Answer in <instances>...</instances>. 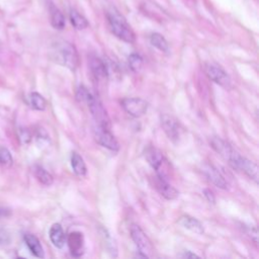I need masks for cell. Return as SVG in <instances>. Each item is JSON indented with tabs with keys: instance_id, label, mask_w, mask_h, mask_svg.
Returning <instances> with one entry per match:
<instances>
[{
	"instance_id": "6da1fadb",
	"label": "cell",
	"mask_w": 259,
	"mask_h": 259,
	"mask_svg": "<svg viewBox=\"0 0 259 259\" xmlns=\"http://www.w3.org/2000/svg\"><path fill=\"white\" fill-rule=\"evenodd\" d=\"M53 59L71 71H75L79 66V55L74 45L67 41L58 42L52 49Z\"/></svg>"
},
{
	"instance_id": "7a4b0ae2",
	"label": "cell",
	"mask_w": 259,
	"mask_h": 259,
	"mask_svg": "<svg viewBox=\"0 0 259 259\" xmlns=\"http://www.w3.org/2000/svg\"><path fill=\"white\" fill-rule=\"evenodd\" d=\"M109 25L112 33L121 41L129 44H133L136 41V35L126 19L115 9L108 13Z\"/></svg>"
},
{
	"instance_id": "3957f363",
	"label": "cell",
	"mask_w": 259,
	"mask_h": 259,
	"mask_svg": "<svg viewBox=\"0 0 259 259\" xmlns=\"http://www.w3.org/2000/svg\"><path fill=\"white\" fill-rule=\"evenodd\" d=\"M145 158L148 161V163L151 165V167L156 170L157 176L168 181V174H169L168 163L163 153L159 149L155 148L154 146L147 147L145 150Z\"/></svg>"
},
{
	"instance_id": "277c9868",
	"label": "cell",
	"mask_w": 259,
	"mask_h": 259,
	"mask_svg": "<svg viewBox=\"0 0 259 259\" xmlns=\"http://www.w3.org/2000/svg\"><path fill=\"white\" fill-rule=\"evenodd\" d=\"M130 233L141 256L144 258L151 257L153 255L154 249L149 237L145 234V232L138 225L134 224L131 226Z\"/></svg>"
},
{
	"instance_id": "5b68a950",
	"label": "cell",
	"mask_w": 259,
	"mask_h": 259,
	"mask_svg": "<svg viewBox=\"0 0 259 259\" xmlns=\"http://www.w3.org/2000/svg\"><path fill=\"white\" fill-rule=\"evenodd\" d=\"M229 164L235 170L243 172V174H245L254 183H258V167L253 161L237 153L234 158L229 162Z\"/></svg>"
},
{
	"instance_id": "8992f818",
	"label": "cell",
	"mask_w": 259,
	"mask_h": 259,
	"mask_svg": "<svg viewBox=\"0 0 259 259\" xmlns=\"http://www.w3.org/2000/svg\"><path fill=\"white\" fill-rule=\"evenodd\" d=\"M161 121V127L168 137V139L175 144H179L182 135H183V129L179 123V121L168 114L161 115L160 118Z\"/></svg>"
},
{
	"instance_id": "52a82bcc",
	"label": "cell",
	"mask_w": 259,
	"mask_h": 259,
	"mask_svg": "<svg viewBox=\"0 0 259 259\" xmlns=\"http://www.w3.org/2000/svg\"><path fill=\"white\" fill-rule=\"evenodd\" d=\"M86 104H88L91 110V113L93 115L96 125L111 129V119L103 103L94 95Z\"/></svg>"
},
{
	"instance_id": "ba28073f",
	"label": "cell",
	"mask_w": 259,
	"mask_h": 259,
	"mask_svg": "<svg viewBox=\"0 0 259 259\" xmlns=\"http://www.w3.org/2000/svg\"><path fill=\"white\" fill-rule=\"evenodd\" d=\"M94 136L96 141L103 147L114 152L119 151L120 144L116 137L112 134L111 129L96 125L94 127Z\"/></svg>"
},
{
	"instance_id": "9c48e42d",
	"label": "cell",
	"mask_w": 259,
	"mask_h": 259,
	"mask_svg": "<svg viewBox=\"0 0 259 259\" xmlns=\"http://www.w3.org/2000/svg\"><path fill=\"white\" fill-rule=\"evenodd\" d=\"M121 105L125 112L134 118H141L148 111V103L140 98L125 99Z\"/></svg>"
},
{
	"instance_id": "30bf717a",
	"label": "cell",
	"mask_w": 259,
	"mask_h": 259,
	"mask_svg": "<svg viewBox=\"0 0 259 259\" xmlns=\"http://www.w3.org/2000/svg\"><path fill=\"white\" fill-rule=\"evenodd\" d=\"M206 73L208 77L213 80L215 83L219 84L222 88L229 90L232 86V80L228 73L217 64H208L206 65Z\"/></svg>"
},
{
	"instance_id": "8fae6325",
	"label": "cell",
	"mask_w": 259,
	"mask_h": 259,
	"mask_svg": "<svg viewBox=\"0 0 259 259\" xmlns=\"http://www.w3.org/2000/svg\"><path fill=\"white\" fill-rule=\"evenodd\" d=\"M211 147L221 156L223 157L228 163L234 158V156L237 154V151L226 141H224L221 138L214 137L211 140Z\"/></svg>"
},
{
	"instance_id": "7c38bea8",
	"label": "cell",
	"mask_w": 259,
	"mask_h": 259,
	"mask_svg": "<svg viewBox=\"0 0 259 259\" xmlns=\"http://www.w3.org/2000/svg\"><path fill=\"white\" fill-rule=\"evenodd\" d=\"M154 188L156 189V191L166 200L168 201H172L176 200L177 198H179L180 193L179 191L172 187L168 181L156 176L154 179Z\"/></svg>"
},
{
	"instance_id": "4fadbf2b",
	"label": "cell",
	"mask_w": 259,
	"mask_h": 259,
	"mask_svg": "<svg viewBox=\"0 0 259 259\" xmlns=\"http://www.w3.org/2000/svg\"><path fill=\"white\" fill-rule=\"evenodd\" d=\"M203 174L208 179L209 182H211L214 186L221 190H226L228 185L225 180V178L222 176L221 172L213 165L205 164L203 166Z\"/></svg>"
},
{
	"instance_id": "5bb4252c",
	"label": "cell",
	"mask_w": 259,
	"mask_h": 259,
	"mask_svg": "<svg viewBox=\"0 0 259 259\" xmlns=\"http://www.w3.org/2000/svg\"><path fill=\"white\" fill-rule=\"evenodd\" d=\"M70 253L74 257H80L84 253V237L80 232H72L66 238Z\"/></svg>"
},
{
	"instance_id": "9a60e30c",
	"label": "cell",
	"mask_w": 259,
	"mask_h": 259,
	"mask_svg": "<svg viewBox=\"0 0 259 259\" xmlns=\"http://www.w3.org/2000/svg\"><path fill=\"white\" fill-rule=\"evenodd\" d=\"M90 68L93 75L97 80L106 79L109 75L107 64L99 57H91L90 59Z\"/></svg>"
},
{
	"instance_id": "2e32d148",
	"label": "cell",
	"mask_w": 259,
	"mask_h": 259,
	"mask_svg": "<svg viewBox=\"0 0 259 259\" xmlns=\"http://www.w3.org/2000/svg\"><path fill=\"white\" fill-rule=\"evenodd\" d=\"M178 224L180 226H182L183 228H185L187 230H190V231H192L194 233H197V234H203L205 232L204 226L202 225V223L199 220H197L196 218H194L192 216H189V215L182 216L179 219Z\"/></svg>"
},
{
	"instance_id": "e0dca14e",
	"label": "cell",
	"mask_w": 259,
	"mask_h": 259,
	"mask_svg": "<svg viewBox=\"0 0 259 259\" xmlns=\"http://www.w3.org/2000/svg\"><path fill=\"white\" fill-rule=\"evenodd\" d=\"M50 239L53 245L57 248H63L66 243V235L60 224H54L50 229Z\"/></svg>"
},
{
	"instance_id": "ac0fdd59",
	"label": "cell",
	"mask_w": 259,
	"mask_h": 259,
	"mask_svg": "<svg viewBox=\"0 0 259 259\" xmlns=\"http://www.w3.org/2000/svg\"><path fill=\"white\" fill-rule=\"evenodd\" d=\"M25 242L31 252L38 258H44L45 257V252L44 248L40 242V240L33 234H26L25 237Z\"/></svg>"
},
{
	"instance_id": "d6986e66",
	"label": "cell",
	"mask_w": 259,
	"mask_h": 259,
	"mask_svg": "<svg viewBox=\"0 0 259 259\" xmlns=\"http://www.w3.org/2000/svg\"><path fill=\"white\" fill-rule=\"evenodd\" d=\"M71 166L77 177L83 178L88 174V167H86L83 158L77 152H73L71 155Z\"/></svg>"
},
{
	"instance_id": "ffe728a7",
	"label": "cell",
	"mask_w": 259,
	"mask_h": 259,
	"mask_svg": "<svg viewBox=\"0 0 259 259\" xmlns=\"http://www.w3.org/2000/svg\"><path fill=\"white\" fill-rule=\"evenodd\" d=\"M34 175L36 177V179L43 185L46 187H50L53 185L54 183V179L52 177V175L50 172H48L45 168H43L40 165H36L34 167Z\"/></svg>"
},
{
	"instance_id": "44dd1931",
	"label": "cell",
	"mask_w": 259,
	"mask_h": 259,
	"mask_svg": "<svg viewBox=\"0 0 259 259\" xmlns=\"http://www.w3.org/2000/svg\"><path fill=\"white\" fill-rule=\"evenodd\" d=\"M70 22L72 24V26L78 30V31H82L88 29L90 24L82 15H80L77 11L75 10H71L70 11Z\"/></svg>"
},
{
	"instance_id": "7402d4cb",
	"label": "cell",
	"mask_w": 259,
	"mask_h": 259,
	"mask_svg": "<svg viewBox=\"0 0 259 259\" xmlns=\"http://www.w3.org/2000/svg\"><path fill=\"white\" fill-rule=\"evenodd\" d=\"M51 25L56 30H63L65 28V17L54 6L51 7Z\"/></svg>"
},
{
	"instance_id": "603a6c76",
	"label": "cell",
	"mask_w": 259,
	"mask_h": 259,
	"mask_svg": "<svg viewBox=\"0 0 259 259\" xmlns=\"http://www.w3.org/2000/svg\"><path fill=\"white\" fill-rule=\"evenodd\" d=\"M150 43H151V45L153 47H155L156 49H158L161 52H165L166 53L169 50V46H168V43H167L166 39L162 35H160L158 33H154V34L151 35Z\"/></svg>"
},
{
	"instance_id": "cb8c5ba5",
	"label": "cell",
	"mask_w": 259,
	"mask_h": 259,
	"mask_svg": "<svg viewBox=\"0 0 259 259\" xmlns=\"http://www.w3.org/2000/svg\"><path fill=\"white\" fill-rule=\"evenodd\" d=\"M30 105L36 111H45L46 110V100L38 93H32L30 95Z\"/></svg>"
},
{
	"instance_id": "d4e9b609",
	"label": "cell",
	"mask_w": 259,
	"mask_h": 259,
	"mask_svg": "<svg viewBox=\"0 0 259 259\" xmlns=\"http://www.w3.org/2000/svg\"><path fill=\"white\" fill-rule=\"evenodd\" d=\"M0 164L5 168H10L14 164V158L11 151L6 147H0Z\"/></svg>"
},
{
	"instance_id": "484cf974",
	"label": "cell",
	"mask_w": 259,
	"mask_h": 259,
	"mask_svg": "<svg viewBox=\"0 0 259 259\" xmlns=\"http://www.w3.org/2000/svg\"><path fill=\"white\" fill-rule=\"evenodd\" d=\"M128 63H129L130 69H131L132 71H134V72L137 73V72H139V71L142 69L144 61H143V58H142L139 54L134 53V54H131V55L129 56Z\"/></svg>"
},
{
	"instance_id": "4316f807",
	"label": "cell",
	"mask_w": 259,
	"mask_h": 259,
	"mask_svg": "<svg viewBox=\"0 0 259 259\" xmlns=\"http://www.w3.org/2000/svg\"><path fill=\"white\" fill-rule=\"evenodd\" d=\"M94 95L89 91V89H86L85 86H80V88L78 89L77 91V94H76V99L77 101L81 102V103H88L90 101V99L93 97Z\"/></svg>"
},
{
	"instance_id": "83f0119b",
	"label": "cell",
	"mask_w": 259,
	"mask_h": 259,
	"mask_svg": "<svg viewBox=\"0 0 259 259\" xmlns=\"http://www.w3.org/2000/svg\"><path fill=\"white\" fill-rule=\"evenodd\" d=\"M245 232L254 241L255 244H258V233H257L256 227H254V226H247Z\"/></svg>"
},
{
	"instance_id": "f1b7e54d",
	"label": "cell",
	"mask_w": 259,
	"mask_h": 259,
	"mask_svg": "<svg viewBox=\"0 0 259 259\" xmlns=\"http://www.w3.org/2000/svg\"><path fill=\"white\" fill-rule=\"evenodd\" d=\"M21 140L23 143H29L31 141V134L27 130H21Z\"/></svg>"
},
{
	"instance_id": "f546056e",
	"label": "cell",
	"mask_w": 259,
	"mask_h": 259,
	"mask_svg": "<svg viewBox=\"0 0 259 259\" xmlns=\"http://www.w3.org/2000/svg\"><path fill=\"white\" fill-rule=\"evenodd\" d=\"M204 194H205V197L208 199V201L212 204L215 203V197H214V194L213 192H211L210 190H205L204 191Z\"/></svg>"
},
{
	"instance_id": "4dcf8cb0",
	"label": "cell",
	"mask_w": 259,
	"mask_h": 259,
	"mask_svg": "<svg viewBox=\"0 0 259 259\" xmlns=\"http://www.w3.org/2000/svg\"><path fill=\"white\" fill-rule=\"evenodd\" d=\"M184 258H200L199 255H197L196 253H193L192 251H185V253L183 254Z\"/></svg>"
},
{
	"instance_id": "1f68e13d",
	"label": "cell",
	"mask_w": 259,
	"mask_h": 259,
	"mask_svg": "<svg viewBox=\"0 0 259 259\" xmlns=\"http://www.w3.org/2000/svg\"><path fill=\"white\" fill-rule=\"evenodd\" d=\"M11 215V210L6 208H0V217H8Z\"/></svg>"
}]
</instances>
